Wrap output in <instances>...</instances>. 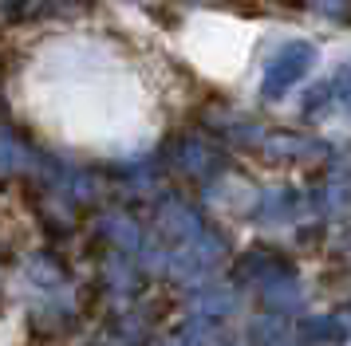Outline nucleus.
<instances>
[{
  "label": "nucleus",
  "mask_w": 351,
  "mask_h": 346,
  "mask_svg": "<svg viewBox=\"0 0 351 346\" xmlns=\"http://www.w3.org/2000/svg\"><path fill=\"white\" fill-rule=\"evenodd\" d=\"M237 280H256V287H269L276 280H292V264L276 252H249L237 264Z\"/></svg>",
  "instance_id": "20e7f679"
},
{
  "label": "nucleus",
  "mask_w": 351,
  "mask_h": 346,
  "mask_svg": "<svg viewBox=\"0 0 351 346\" xmlns=\"http://www.w3.org/2000/svg\"><path fill=\"white\" fill-rule=\"evenodd\" d=\"M328 83H332V98H335V107L351 110V63H343V67L335 71V79H328Z\"/></svg>",
  "instance_id": "1a4fd4ad"
},
{
  "label": "nucleus",
  "mask_w": 351,
  "mask_h": 346,
  "mask_svg": "<svg viewBox=\"0 0 351 346\" xmlns=\"http://www.w3.org/2000/svg\"><path fill=\"white\" fill-rule=\"evenodd\" d=\"M103 236L114 240V248L119 252H138L143 248V232H138V224H134L130 217H119V213L103 217Z\"/></svg>",
  "instance_id": "0eeeda50"
},
{
  "label": "nucleus",
  "mask_w": 351,
  "mask_h": 346,
  "mask_svg": "<svg viewBox=\"0 0 351 346\" xmlns=\"http://www.w3.org/2000/svg\"><path fill=\"white\" fill-rule=\"evenodd\" d=\"M170 161H174L182 173L197 177V181H206V177H213V173L221 170V154H217L213 146H206L202 138H174Z\"/></svg>",
  "instance_id": "f03ea898"
},
{
  "label": "nucleus",
  "mask_w": 351,
  "mask_h": 346,
  "mask_svg": "<svg viewBox=\"0 0 351 346\" xmlns=\"http://www.w3.org/2000/svg\"><path fill=\"white\" fill-rule=\"evenodd\" d=\"M316 44L312 40H288L269 63H265V75H261V94L265 98H285L296 83H300L312 67H316Z\"/></svg>",
  "instance_id": "f257e3e1"
},
{
  "label": "nucleus",
  "mask_w": 351,
  "mask_h": 346,
  "mask_svg": "<svg viewBox=\"0 0 351 346\" xmlns=\"http://www.w3.org/2000/svg\"><path fill=\"white\" fill-rule=\"evenodd\" d=\"M292 209H296V193H288V189H272V193L261 197L256 217L269 220V224H285V220L292 217Z\"/></svg>",
  "instance_id": "6e6552de"
},
{
  "label": "nucleus",
  "mask_w": 351,
  "mask_h": 346,
  "mask_svg": "<svg viewBox=\"0 0 351 346\" xmlns=\"http://www.w3.org/2000/svg\"><path fill=\"white\" fill-rule=\"evenodd\" d=\"M166 346H186V343H166Z\"/></svg>",
  "instance_id": "9b49d317"
},
{
  "label": "nucleus",
  "mask_w": 351,
  "mask_h": 346,
  "mask_svg": "<svg viewBox=\"0 0 351 346\" xmlns=\"http://www.w3.org/2000/svg\"><path fill=\"white\" fill-rule=\"evenodd\" d=\"M316 12L332 16V20H343V24H351V0H308Z\"/></svg>",
  "instance_id": "9d476101"
},
{
  "label": "nucleus",
  "mask_w": 351,
  "mask_h": 346,
  "mask_svg": "<svg viewBox=\"0 0 351 346\" xmlns=\"http://www.w3.org/2000/svg\"><path fill=\"white\" fill-rule=\"evenodd\" d=\"M28 165H36V150H28L8 126H0V177L16 173V170H28Z\"/></svg>",
  "instance_id": "423d86ee"
},
{
  "label": "nucleus",
  "mask_w": 351,
  "mask_h": 346,
  "mask_svg": "<svg viewBox=\"0 0 351 346\" xmlns=\"http://www.w3.org/2000/svg\"><path fill=\"white\" fill-rule=\"evenodd\" d=\"M261 150L272 157V161H308V157L328 154V146L316 138H304V134H288V130H272L261 138Z\"/></svg>",
  "instance_id": "7ed1b4c3"
},
{
  "label": "nucleus",
  "mask_w": 351,
  "mask_h": 346,
  "mask_svg": "<svg viewBox=\"0 0 351 346\" xmlns=\"http://www.w3.org/2000/svg\"><path fill=\"white\" fill-rule=\"evenodd\" d=\"M300 343H319V346H339L348 343V323L335 319V315H324V319H304L300 330H296Z\"/></svg>",
  "instance_id": "39448f33"
}]
</instances>
